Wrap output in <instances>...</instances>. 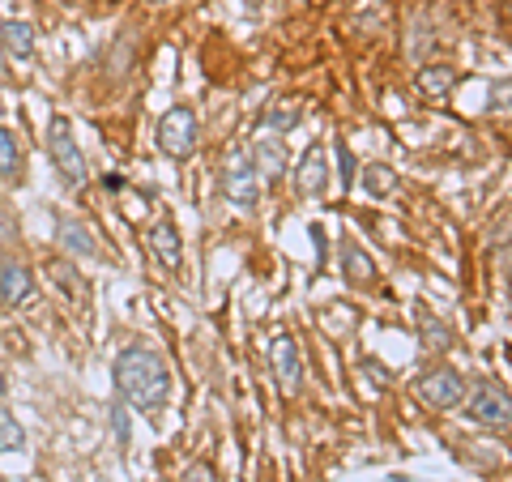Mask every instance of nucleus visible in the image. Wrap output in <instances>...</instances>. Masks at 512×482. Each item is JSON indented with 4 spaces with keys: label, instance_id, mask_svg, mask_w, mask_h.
I'll return each mask as SVG.
<instances>
[{
    "label": "nucleus",
    "instance_id": "1",
    "mask_svg": "<svg viewBox=\"0 0 512 482\" xmlns=\"http://www.w3.org/2000/svg\"><path fill=\"white\" fill-rule=\"evenodd\" d=\"M111 376H116L120 397L141 414H158L171 397V372H167V359L158 355V350H146V346L120 350Z\"/></svg>",
    "mask_w": 512,
    "mask_h": 482
},
{
    "label": "nucleus",
    "instance_id": "2",
    "mask_svg": "<svg viewBox=\"0 0 512 482\" xmlns=\"http://www.w3.org/2000/svg\"><path fill=\"white\" fill-rule=\"evenodd\" d=\"M47 154H52V167L60 171V180L69 188H82L90 180L86 158H82V150H77V137H73V124L64 116L47 120Z\"/></svg>",
    "mask_w": 512,
    "mask_h": 482
},
{
    "label": "nucleus",
    "instance_id": "3",
    "mask_svg": "<svg viewBox=\"0 0 512 482\" xmlns=\"http://www.w3.org/2000/svg\"><path fill=\"white\" fill-rule=\"evenodd\" d=\"M466 414L491 431H508L512 427V393L500 380H474L466 389Z\"/></svg>",
    "mask_w": 512,
    "mask_h": 482
},
{
    "label": "nucleus",
    "instance_id": "4",
    "mask_svg": "<svg viewBox=\"0 0 512 482\" xmlns=\"http://www.w3.org/2000/svg\"><path fill=\"white\" fill-rule=\"evenodd\" d=\"M466 389H470L466 376L453 372V367H427V372H419L410 384V393L431 410H457L461 401H466Z\"/></svg>",
    "mask_w": 512,
    "mask_h": 482
},
{
    "label": "nucleus",
    "instance_id": "5",
    "mask_svg": "<svg viewBox=\"0 0 512 482\" xmlns=\"http://www.w3.org/2000/svg\"><path fill=\"white\" fill-rule=\"evenodd\" d=\"M222 197L239 210H248L261 197V175H256V163H252V150H231L227 163H222Z\"/></svg>",
    "mask_w": 512,
    "mask_h": 482
},
{
    "label": "nucleus",
    "instance_id": "6",
    "mask_svg": "<svg viewBox=\"0 0 512 482\" xmlns=\"http://www.w3.org/2000/svg\"><path fill=\"white\" fill-rule=\"evenodd\" d=\"M197 137H201V124H197V111L192 107L163 111V120H158V150L167 158H188L197 150Z\"/></svg>",
    "mask_w": 512,
    "mask_h": 482
},
{
    "label": "nucleus",
    "instance_id": "7",
    "mask_svg": "<svg viewBox=\"0 0 512 482\" xmlns=\"http://www.w3.org/2000/svg\"><path fill=\"white\" fill-rule=\"evenodd\" d=\"M269 367H274V376H278V389L295 397L303 389V350H299V337H291V333L274 337V346H269Z\"/></svg>",
    "mask_w": 512,
    "mask_h": 482
},
{
    "label": "nucleus",
    "instance_id": "8",
    "mask_svg": "<svg viewBox=\"0 0 512 482\" xmlns=\"http://www.w3.org/2000/svg\"><path fill=\"white\" fill-rule=\"evenodd\" d=\"M35 295V273L13 256H0V303L5 308H22V303Z\"/></svg>",
    "mask_w": 512,
    "mask_h": 482
},
{
    "label": "nucleus",
    "instance_id": "9",
    "mask_svg": "<svg viewBox=\"0 0 512 482\" xmlns=\"http://www.w3.org/2000/svg\"><path fill=\"white\" fill-rule=\"evenodd\" d=\"M47 278H52V286L73 303V308H86L90 303V282H86V273L73 269V261H64V256L52 261V256H47Z\"/></svg>",
    "mask_w": 512,
    "mask_h": 482
},
{
    "label": "nucleus",
    "instance_id": "10",
    "mask_svg": "<svg viewBox=\"0 0 512 482\" xmlns=\"http://www.w3.org/2000/svg\"><path fill=\"white\" fill-rule=\"evenodd\" d=\"M146 244L154 252V261L163 265V269H180L184 261V244H180V227H175L171 218H158L154 227L146 231Z\"/></svg>",
    "mask_w": 512,
    "mask_h": 482
},
{
    "label": "nucleus",
    "instance_id": "11",
    "mask_svg": "<svg viewBox=\"0 0 512 482\" xmlns=\"http://www.w3.org/2000/svg\"><path fill=\"white\" fill-rule=\"evenodd\" d=\"M56 239H60L64 256H77V261H94V256L103 252L99 239H94V231L86 227V222H77V218H60L56 222Z\"/></svg>",
    "mask_w": 512,
    "mask_h": 482
},
{
    "label": "nucleus",
    "instance_id": "12",
    "mask_svg": "<svg viewBox=\"0 0 512 482\" xmlns=\"http://www.w3.org/2000/svg\"><path fill=\"white\" fill-rule=\"evenodd\" d=\"M295 184H299V192H325V184H329V154H325V146H312L308 154L299 158V167H295Z\"/></svg>",
    "mask_w": 512,
    "mask_h": 482
},
{
    "label": "nucleus",
    "instance_id": "13",
    "mask_svg": "<svg viewBox=\"0 0 512 482\" xmlns=\"http://www.w3.org/2000/svg\"><path fill=\"white\" fill-rule=\"evenodd\" d=\"M414 320H419V342H423V350H431V355H444V350H453V329H448L436 312L423 308Z\"/></svg>",
    "mask_w": 512,
    "mask_h": 482
},
{
    "label": "nucleus",
    "instance_id": "14",
    "mask_svg": "<svg viewBox=\"0 0 512 482\" xmlns=\"http://www.w3.org/2000/svg\"><path fill=\"white\" fill-rule=\"evenodd\" d=\"M0 43H5V56H13V60H30V56H35V26L13 18V22L0 26Z\"/></svg>",
    "mask_w": 512,
    "mask_h": 482
},
{
    "label": "nucleus",
    "instance_id": "15",
    "mask_svg": "<svg viewBox=\"0 0 512 482\" xmlns=\"http://www.w3.org/2000/svg\"><path fill=\"white\" fill-rule=\"evenodd\" d=\"M252 163H256V171H261L269 184H274V180H282V171H286L282 141H278V137H265V141H256V146H252Z\"/></svg>",
    "mask_w": 512,
    "mask_h": 482
},
{
    "label": "nucleus",
    "instance_id": "16",
    "mask_svg": "<svg viewBox=\"0 0 512 482\" xmlns=\"http://www.w3.org/2000/svg\"><path fill=\"white\" fill-rule=\"evenodd\" d=\"M342 273H346V282H355V286H372L376 282V261L359 244H342Z\"/></svg>",
    "mask_w": 512,
    "mask_h": 482
},
{
    "label": "nucleus",
    "instance_id": "17",
    "mask_svg": "<svg viewBox=\"0 0 512 482\" xmlns=\"http://www.w3.org/2000/svg\"><path fill=\"white\" fill-rule=\"evenodd\" d=\"M414 86H419V94H427V99H444V94L457 86V69L453 64H427V69L414 77Z\"/></svg>",
    "mask_w": 512,
    "mask_h": 482
},
{
    "label": "nucleus",
    "instance_id": "18",
    "mask_svg": "<svg viewBox=\"0 0 512 482\" xmlns=\"http://www.w3.org/2000/svg\"><path fill=\"white\" fill-rule=\"evenodd\" d=\"M22 175V146H18V133H9L0 124V180H18Z\"/></svg>",
    "mask_w": 512,
    "mask_h": 482
},
{
    "label": "nucleus",
    "instance_id": "19",
    "mask_svg": "<svg viewBox=\"0 0 512 482\" xmlns=\"http://www.w3.org/2000/svg\"><path fill=\"white\" fill-rule=\"evenodd\" d=\"M363 188L372 192V197H393V192H397V175H393V167H384V163L363 167Z\"/></svg>",
    "mask_w": 512,
    "mask_h": 482
},
{
    "label": "nucleus",
    "instance_id": "20",
    "mask_svg": "<svg viewBox=\"0 0 512 482\" xmlns=\"http://www.w3.org/2000/svg\"><path fill=\"white\" fill-rule=\"evenodd\" d=\"M22 444H26V431L18 427V419H13V414L0 410V453H18Z\"/></svg>",
    "mask_w": 512,
    "mask_h": 482
},
{
    "label": "nucleus",
    "instance_id": "21",
    "mask_svg": "<svg viewBox=\"0 0 512 482\" xmlns=\"http://www.w3.org/2000/svg\"><path fill=\"white\" fill-rule=\"evenodd\" d=\"M299 103H278V107H269V116H265V124L269 128H278V133H286V128H295L299 124Z\"/></svg>",
    "mask_w": 512,
    "mask_h": 482
},
{
    "label": "nucleus",
    "instance_id": "22",
    "mask_svg": "<svg viewBox=\"0 0 512 482\" xmlns=\"http://www.w3.org/2000/svg\"><path fill=\"white\" fill-rule=\"evenodd\" d=\"M111 436H116L120 453L128 448V440H133V427H128V406H124V401H116V406H111Z\"/></svg>",
    "mask_w": 512,
    "mask_h": 482
},
{
    "label": "nucleus",
    "instance_id": "23",
    "mask_svg": "<svg viewBox=\"0 0 512 482\" xmlns=\"http://www.w3.org/2000/svg\"><path fill=\"white\" fill-rule=\"evenodd\" d=\"M487 239H491V244L495 248H504V244H512V210L500 218V222H495V227L487 231Z\"/></svg>",
    "mask_w": 512,
    "mask_h": 482
},
{
    "label": "nucleus",
    "instance_id": "24",
    "mask_svg": "<svg viewBox=\"0 0 512 482\" xmlns=\"http://www.w3.org/2000/svg\"><path fill=\"white\" fill-rule=\"evenodd\" d=\"M184 482H218L214 478V465L210 461H192L188 470H184Z\"/></svg>",
    "mask_w": 512,
    "mask_h": 482
},
{
    "label": "nucleus",
    "instance_id": "25",
    "mask_svg": "<svg viewBox=\"0 0 512 482\" xmlns=\"http://www.w3.org/2000/svg\"><path fill=\"white\" fill-rule=\"evenodd\" d=\"M338 167H342V184L350 188L355 184V158H350V150L342 146V141H338Z\"/></svg>",
    "mask_w": 512,
    "mask_h": 482
},
{
    "label": "nucleus",
    "instance_id": "26",
    "mask_svg": "<svg viewBox=\"0 0 512 482\" xmlns=\"http://www.w3.org/2000/svg\"><path fill=\"white\" fill-rule=\"evenodd\" d=\"M5 389H9V384H5V372H0V397H5Z\"/></svg>",
    "mask_w": 512,
    "mask_h": 482
},
{
    "label": "nucleus",
    "instance_id": "27",
    "mask_svg": "<svg viewBox=\"0 0 512 482\" xmlns=\"http://www.w3.org/2000/svg\"><path fill=\"white\" fill-rule=\"evenodd\" d=\"M0 60H5V43H0Z\"/></svg>",
    "mask_w": 512,
    "mask_h": 482
},
{
    "label": "nucleus",
    "instance_id": "28",
    "mask_svg": "<svg viewBox=\"0 0 512 482\" xmlns=\"http://www.w3.org/2000/svg\"><path fill=\"white\" fill-rule=\"evenodd\" d=\"M154 482H167V478H154Z\"/></svg>",
    "mask_w": 512,
    "mask_h": 482
}]
</instances>
